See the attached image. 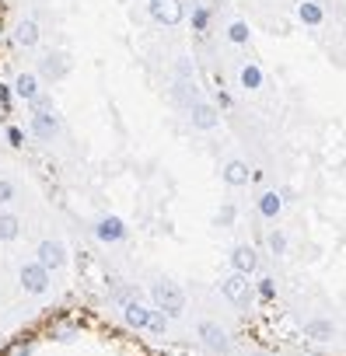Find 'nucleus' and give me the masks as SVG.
Instances as JSON below:
<instances>
[{
    "instance_id": "nucleus-1",
    "label": "nucleus",
    "mask_w": 346,
    "mask_h": 356,
    "mask_svg": "<svg viewBox=\"0 0 346 356\" xmlns=\"http://www.w3.org/2000/svg\"><path fill=\"white\" fill-rule=\"evenodd\" d=\"M150 300L168 318H182V311H186V293H182L179 283H171V280H154L150 283Z\"/></svg>"
},
{
    "instance_id": "nucleus-2",
    "label": "nucleus",
    "mask_w": 346,
    "mask_h": 356,
    "mask_svg": "<svg viewBox=\"0 0 346 356\" xmlns=\"http://www.w3.org/2000/svg\"><path fill=\"white\" fill-rule=\"evenodd\" d=\"M196 339H200V346H203L207 353H214V356H228V353H231V335L224 332V325H217V321H210V318H203V321L196 325Z\"/></svg>"
},
{
    "instance_id": "nucleus-3",
    "label": "nucleus",
    "mask_w": 346,
    "mask_h": 356,
    "mask_svg": "<svg viewBox=\"0 0 346 356\" xmlns=\"http://www.w3.org/2000/svg\"><path fill=\"white\" fill-rule=\"evenodd\" d=\"M147 15L157 22V25H182L186 15H189V4L186 0H147Z\"/></svg>"
},
{
    "instance_id": "nucleus-4",
    "label": "nucleus",
    "mask_w": 346,
    "mask_h": 356,
    "mask_svg": "<svg viewBox=\"0 0 346 356\" xmlns=\"http://www.w3.org/2000/svg\"><path fill=\"white\" fill-rule=\"evenodd\" d=\"M252 293H255V283H249V276H242V273H228L221 280V297L235 307H249Z\"/></svg>"
},
{
    "instance_id": "nucleus-5",
    "label": "nucleus",
    "mask_w": 346,
    "mask_h": 356,
    "mask_svg": "<svg viewBox=\"0 0 346 356\" xmlns=\"http://www.w3.org/2000/svg\"><path fill=\"white\" fill-rule=\"evenodd\" d=\"M18 283H22V290H25V293L42 297V293L49 290V269H46V266H39V262H25V266H22V273H18Z\"/></svg>"
},
{
    "instance_id": "nucleus-6",
    "label": "nucleus",
    "mask_w": 346,
    "mask_h": 356,
    "mask_svg": "<svg viewBox=\"0 0 346 356\" xmlns=\"http://www.w3.org/2000/svg\"><path fill=\"white\" fill-rule=\"evenodd\" d=\"M189 122H193L200 133H210V129H217V122H221V108H217L214 102H207V98H196V102L189 105Z\"/></svg>"
},
{
    "instance_id": "nucleus-7",
    "label": "nucleus",
    "mask_w": 346,
    "mask_h": 356,
    "mask_svg": "<svg viewBox=\"0 0 346 356\" xmlns=\"http://www.w3.org/2000/svg\"><path fill=\"white\" fill-rule=\"evenodd\" d=\"M39 259V266H46L49 273H56V269H63L67 266V248L60 245V241H53V238H46V241H39V252H36Z\"/></svg>"
},
{
    "instance_id": "nucleus-8",
    "label": "nucleus",
    "mask_w": 346,
    "mask_h": 356,
    "mask_svg": "<svg viewBox=\"0 0 346 356\" xmlns=\"http://www.w3.org/2000/svg\"><path fill=\"white\" fill-rule=\"evenodd\" d=\"M228 259H231V273L252 276V273L259 269V252H255V245H235Z\"/></svg>"
},
{
    "instance_id": "nucleus-9",
    "label": "nucleus",
    "mask_w": 346,
    "mask_h": 356,
    "mask_svg": "<svg viewBox=\"0 0 346 356\" xmlns=\"http://www.w3.org/2000/svg\"><path fill=\"white\" fill-rule=\"evenodd\" d=\"M126 224L119 220V217H102L98 224H95V238L98 241H105V245H119V241H126Z\"/></svg>"
},
{
    "instance_id": "nucleus-10",
    "label": "nucleus",
    "mask_w": 346,
    "mask_h": 356,
    "mask_svg": "<svg viewBox=\"0 0 346 356\" xmlns=\"http://www.w3.org/2000/svg\"><path fill=\"white\" fill-rule=\"evenodd\" d=\"M252 168L245 164V161H238V157H231L228 164H224V186H231V189H245L249 182H252Z\"/></svg>"
},
{
    "instance_id": "nucleus-11",
    "label": "nucleus",
    "mask_w": 346,
    "mask_h": 356,
    "mask_svg": "<svg viewBox=\"0 0 346 356\" xmlns=\"http://www.w3.org/2000/svg\"><path fill=\"white\" fill-rule=\"evenodd\" d=\"M297 22L304 29H318L325 22V4L322 0H297Z\"/></svg>"
},
{
    "instance_id": "nucleus-12",
    "label": "nucleus",
    "mask_w": 346,
    "mask_h": 356,
    "mask_svg": "<svg viewBox=\"0 0 346 356\" xmlns=\"http://www.w3.org/2000/svg\"><path fill=\"white\" fill-rule=\"evenodd\" d=\"M32 133H36L42 143H49V140L60 133V119H56V112H32Z\"/></svg>"
},
{
    "instance_id": "nucleus-13",
    "label": "nucleus",
    "mask_w": 346,
    "mask_h": 356,
    "mask_svg": "<svg viewBox=\"0 0 346 356\" xmlns=\"http://www.w3.org/2000/svg\"><path fill=\"white\" fill-rule=\"evenodd\" d=\"M255 210H259L262 220H276V217L283 213V196L273 193V189H262V193L255 196Z\"/></svg>"
},
{
    "instance_id": "nucleus-14",
    "label": "nucleus",
    "mask_w": 346,
    "mask_h": 356,
    "mask_svg": "<svg viewBox=\"0 0 346 356\" xmlns=\"http://www.w3.org/2000/svg\"><path fill=\"white\" fill-rule=\"evenodd\" d=\"M123 318H126L129 328L147 332V325H150V307H147L143 300H126V304H123Z\"/></svg>"
},
{
    "instance_id": "nucleus-15",
    "label": "nucleus",
    "mask_w": 346,
    "mask_h": 356,
    "mask_svg": "<svg viewBox=\"0 0 346 356\" xmlns=\"http://www.w3.org/2000/svg\"><path fill=\"white\" fill-rule=\"evenodd\" d=\"M304 335L311 342H332L336 339V325H332V318H311L304 325Z\"/></svg>"
},
{
    "instance_id": "nucleus-16",
    "label": "nucleus",
    "mask_w": 346,
    "mask_h": 356,
    "mask_svg": "<svg viewBox=\"0 0 346 356\" xmlns=\"http://www.w3.org/2000/svg\"><path fill=\"white\" fill-rule=\"evenodd\" d=\"M238 84H242L245 91H259V88H262V67H259L255 60H245L242 70H238Z\"/></svg>"
},
{
    "instance_id": "nucleus-17",
    "label": "nucleus",
    "mask_w": 346,
    "mask_h": 356,
    "mask_svg": "<svg viewBox=\"0 0 346 356\" xmlns=\"http://www.w3.org/2000/svg\"><path fill=\"white\" fill-rule=\"evenodd\" d=\"M15 95H18V98H25V102L32 105V102L42 95V91H39V77H36V74H29V70H25V74H18V77H15Z\"/></svg>"
},
{
    "instance_id": "nucleus-18",
    "label": "nucleus",
    "mask_w": 346,
    "mask_h": 356,
    "mask_svg": "<svg viewBox=\"0 0 346 356\" xmlns=\"http://www.w3.org/2000/svg\"><path fill=\"white\" fill-rule=\"evenodd\" d=\"M67 70H70V56H67V53H49V56L42 60V74H46L49 81H60Z\"/></svg>"
},
{
    "instance_id": "nucleus-19",
    "label": "nucleus",
    "mask_w": 346,
    "mask_h": 356,
    "mask_svg": "<svg viewBox=\"0 0 346 356\" xmlns=\"http://www.w3.org/2000/svg\"><path fill=\"white\" fill-rule=\"evenodd\" d=\"M15 42H18L22 49H32V46H39V25H36L32 18L18 22V29H15Z\"/></svg>"
},
{
    "instance_id": "nucleus-20",
    "label": "nucleus",
    "mask_w": 346,
    "mask_h": 356,
    "mask_svg": "<svg viewBox=\"0 0 346 356\" xmlns=\"http://www.w3.org/2000/svg\"><path fill=\"white\" fill-rule=\"evenodd\" d=\"M224 35H228V42L231 46H249V39H252V29H249V22H242V18H231L228 22V29H224Z\"/></svg>"
},
{
    "instance_id": "nucleus-21",
    "label": "nucleus",
    "mask_w": 346,
    "mask_h": 356,
    "mask_svg": "<svg viewBox=\"0 0 346 356\" xmlns=\"http://www.w3.org/2000/svg\"><path fill=\"white\" fill-rule=\"evenodd\" d=\"M22 234V220L15 213H0V241H15Z\"/></svg>"
},
{
    "instance_id": "nucleus-22",
    "label": "nucleus",
    "mask_w": 346,
    "mask_h": 356,
    "mask_svg": "<svg viewBox=\"0 0 346 356\" xmlns=\"http://www.w3.org/2000/svg\"><path fill=\"white\" fill-rule=\"evenodd\" d=\"M189 22H193V29L203 35V32L210 29V11H207L203 4H193V8H189Z\"/></svg>"
},
{
    "instance_id": "nucleus-23",
    "label": "nucleus",
    "mask_w": 346,
    "mask_h": 356,
    "mask_svg": "<svg viewBox=\"0 0 346 356\" xmlns=\"http://www.w3.org/2000/svg\"><path fill=\"white\" fill-rule=\"evenodd\" d=\"M53 339H60V342H74V339H77V325L67 321V318L53 321Z\"/></svg>"
},
{
    "instance_id": "nucleus-24",
    "label": "nucleus",
    "mask_w": 346,
    "mask_h": 356,
    "mask_svg": "<svg viewBox=\"0 0 346 356\" xmlns=\"http://www.w3.org/2000/svg\"><path fill=\"white\" fill-rule=\"evenodd\" d=\"M266 245H269V252H273L276 259H283V255H287V234H283V231H276V227H273V231H269V238H266Z\"/></svg>"
},
{
    "instance_id": "nucleus-25",
    "label": "nucleus",
    "mask_w": 346,
    "mask_h": 356,
    "mask_svg": "<svg viewBox=\"0 0 346 356\" xmlns=\"http://www.w3.org/2000/svg\"><path fill=\"white\" fill-rule=\"evenodd\" d=\"M255 293H259L262 300H273V297H276V280H273L269 273H262V276L255 280Z\"/></svg>"
},
{
    "instance_id": "nucleus-26",
    "label": "nucleus",
    "mask_w": 346,
    "mask_h": 356,
    "mask_svg": "<svg viewBox=\"0 0 346 356\" xmlns=\"http://www.w3.org/2000/svg\"><path fill=\"white\" fill-rule=\"evenodd\" d=\"M147 332H150V335H168V314L154 307V311H150V325H147Z\"/></svg>"
},
{
    "instance_id": "nucleus-27",
    "label": "nucleus",
    "mask_w": 346,
    "mask_h": 356,
    "mask_svg": "<svg viewBox=\"0 0 346 356\" xmlns=\"http://www.w3.org/2000/svg\"><path fill=\"white\" fill-rule=\"evenodd\" d=\"M15 196H18V186L11 182V178H0V207L15 203Z\"/></svg>"
},
{
    "instance_id": "nucleus-28",
    "label": "nucleus",
    "mask_w": 346,
    "mask_h": 356,
    "mask_svg": "<svg viewBox=\"0 0 346 356\" xmlns=\"http://www.w3.org/2000/svg\"><path fill=\"white\" fill-rule=\"evenodd\" d=\"M4 356H32V339H15V342L4 349Z\"/></svg>"
},
{
    "instance_id": "nucleus-29",
    "label": "nucleus",
    "mask_w": 346,
    "mask_h": 356,
    "mask_svg": "<svg viewBox=\"0 0 346 356\" xmlns=\"http://www.w3.org/2000/svg\"><path fill=\"white\" fill-rule=\"evenodd\" d=\"M8 143H11V147H25V133H22L18 126H8Z\"/></svg>"
},
{
    "instance_id": "nucleus-30",
    "label": "nucleus",
    "mask_w": 346,
    "mask_h": 356,
    "mask_svg": "<svg viewBox=\"0 0 346 356\" xmlns=\"http://www.w3.org/2000/svg\"><path fill=\"white\" fill-rule=\"evenodd\" d=\"M214 105H217L221 112H228L235 102H231V95H228V91H217V95H214Z\"/></svg>"
},
{
    "instance_id": "nucleus-31",
    "label": "nucleus",
    "mask_w": 346,
    "mask_h": 356,
    "mask_svg": "<svg viewBox=\"0 0 346 356\" xmlns=\"http://www.w3.org/2000/svg\"><path fill=\"white\" fill-rule=\"evenodd\" d=\"M0 105H4V108L11 105V88L8 84H0Z\"/></svg>"
},
{
    "instance_id": "nucleus-32",
    "label": "nucleus",
    "mask_w": 346,
    "mask_h": 356,
    "mask_svg": "<svg viewBox=\"0 0 346 356\" xmlns=\"http://www.w3.org/2000/svg\"><path fill=\"white\" fill-rule=\"evenodd\" d=\"M245 356H269V353H262V349H252V353H245Z\"/></svg>"
}]
</instances>
